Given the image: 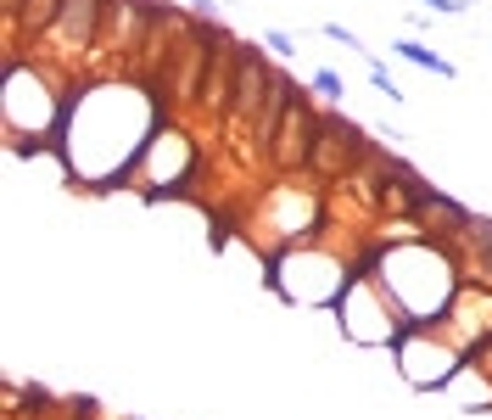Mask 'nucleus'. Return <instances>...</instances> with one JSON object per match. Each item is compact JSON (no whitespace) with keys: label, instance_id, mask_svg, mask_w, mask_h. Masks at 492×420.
<instances>
[{"label":"nucleus","instance_id":"1","mask_svg":"<svg viewBox=\"0 0 492 420\" xmlns=\"http://www.w3.org/2000/svg\"><path fill=\"white\" fill-rule=\"evenodd\" d=\"M313 140H319L313 152H308V168H313V174H336L347 157H358V140H353V130H347L341 118H319V123H313Z\"/></svg>","mask_w":492,"mask_h":420},{"label":"nucleus","instance_id":"2","mask_svg":"<svg viewBox=\"0 0 492 420\" xmlns=\"http://www.w3.org/2000/svg\"><path fill=\"white\" fill-rule=\"evenodd\" d=\"M269 84H274V73H269V62L258 56V51H235V96H229V113L235 118H246L252 107H258V96H269Z\"/></svg>","mask_w":492,"mask_h":420},{"label":"nucleus","instance_id":"3","mask_svg":"<svg viewBox=\"0 0 492 420\" xmlns=\"http://www.w3.org/2000/svg\"><path fill=\"white\" fill-rule=\"evenodd\" d=\"M392 56H403V62H414V68H425V73H437V79H459V68L447 62L442 51H425L420 39H397L392 46Z\"/></svg>","mask_w":492,"mask_h":420},{"label":"nucleus","instance_id":"4","mask_svg":"<svg viewBox=\"0 0 492 420\" xmlns=\"http://www.w3.org/2000/svg\"><path fill=\"white\" fill-rule=\"evenodd\" d=\"M308 84H313V90L325 96V101H341V96H347V84H341V73H336V68H313V79H308Z\"/></svg>","mask_w":492,"mask_h":420},{"label":"nucleus","instance_id":"5","mask_svg":"<svg viewBox=\"0 0 492 420\" xmlns=\"http://www.w3.org/2000/svg\"><path fill=\"white\" fill-rule=\"evenodd\" d=\"M263 46H269V56H280V62L296 56V39H291L286 29H263Z\"/></svg>","mask_w":492,"mask_h":420},{"label":"nucleus","instance_id":"6","mask_svg":"<svg viewBox=\"0 0 492 420\" xmlns=\"http://www.w3.org/2000/svg\"><path fill=\"white\" fill-rule=\"evenodd\" d=\"M370 79H375V90L380 96H392V101H403V84L387 73V62H370Z\"/></svg>","mask_w":492,"mask_h":420},{"label":"nucleus","instance_id":"7","mask_svg":"<svg viewBox=\"0 0 492 420\" xmlns=\"http://www.w3.org/2000/svg\"><path fill=\"white\" fill-rule=\"evenodd\" d=\"M470 0H425V17H464Z\"/></svg>","mask_w":492,"mask_h":420},{"label":"nucleus","instance_id":"8","mask_svg":"<svg viewBox=\"0 0 492 420\" xmlns=\"http://www.w3.org/2000/svg\"><path fill=\"white\" fill-rule=\"evenodd\" d=\"M470 230H476V241L487 252V269H492V219H470Z\"/></svg>","mask_w":492,"mask_h":420},{"label":"nucleus","instance_id":"9","mask_svg":"<svg viewBox=\"0 0 492 420\" xmlns=\"http://www.w3.org/2000/svg\"><path fill=\"white\" fill-rule=\"evenodd\" d=\"M325 34L336 39V46H347V51H358V34H353V29H341V23H325Z\"/></svg>","mask_w":492,"mask_h":420}]
</instances>
